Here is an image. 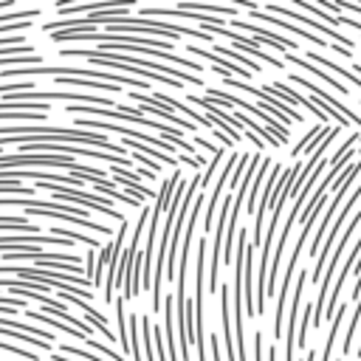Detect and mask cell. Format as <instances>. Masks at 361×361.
Returning a JSON list of instances; mask_svg holds the SVG:
<instances>
[{
    "mask_svg": "<svg viewBox=\"0 0 361 361\" xmlns=\"http://www.w3.org/2000/svg\"><path fill=\"white\" fill-rule=\"evenodd\" d=\"M0 138L6 144H37V141H48V144H90V147H102L107 155H118L124 152V147L110 144L107 135L102 133H90V130H79V127H51V124H3L0 127Z\"/></svg>",
    "mask_w": 361,
    "mask_h": 361,
    "instance_id": "cell-1",
    "label": "cell"
},
{
    "mask_svg": "<svg viewBox=\"0 0 361 361\" xmlns=\"http://www.w3.org/2000/svg\"><path fill=\"white\" fill-rule=\"evenodd\" d=\"M358 223H361V212H355V214H353V220H350L347 231L341 234L338 245H336V248H333V254H330V262H327V268H324V276H322V282H319V293H316V305H313V319H310V324H313V327H322V322H324V307H327V285L333 282V271H336V265H338V259H341V251L347 248V243H350L353 231L358 228Z\"/></svg>",
    "mask_w": 361,
    "mask_h": 361,
    "instance_id": "cell-2",
    "label": "cell"
},
{
    "mask_svg": "<svg viewBox=\"0 0 361 361\" xmlns=\"http://www.w3.org/2000/svg\"><path fill=\"white\" fill-rule=\"evenodd\" d=\"M206 251H209V237H200L197 259H195V350H197V361H209L206 358V341H203V274H209L203 268Z\"/></svg>",
    "mask_w": 361,
    "mask_h": 361,
    "instance_id": "cell-3",
    "label": "cell"
},
{
    "mask_svg": "<svg viewBox=\"0 0 361 361\" xmlns=\"http://www.w3.org/2000/svg\"><path fill=\"white\" fill-rule=\"evenodd\" d=\"M206 90H209V99H212L217 107H223V110H226V107H243V110H248V113H257V116L265 121V127H268V130H271L282 144H288V135H290V133H288V127H285L282 121H276L271 113H262L259 107L248 104L245 99H240V96H234V93H228V90H220V87H214V85H212V87H206Z\"/></svg>",
    "mask_w": 361,
    "mask_h": 361,
    "instance_id": "cell-4",
    "label": "cell"
},
{
    "mask_svg": "<svg viewBox=\"0 0 361 361\" xmlns=\"http://www.w3.org/2000/svg\"><path fill=\"white\" fill-rule=\"evenodd\" d=\"M37 186H39V189L54 192V200H73V203H85V206H90V209H96V212H102L104 217L124 223V214H121V212H116V209L110 206V200H104V197H99V195H93V192L68 189V186H56V183H37Z\"/></svg>",
    "mask_w": 361,
    "mask_h": 361,
    "instance_id": "cell-5",
    "label": "cell"
},
{
    "mask_svg": "<svg viewBox=\"0 0 361 361\" xmlns=\"http://www.w3.org/2000/svg\"><path fill=\"white\" fill-rule=\"evenodd\" d=\"M307 237H310L307 231H299L296 245H293V254H290L288 268H285V274H282V288H279V293H276V313H274V338H276V341H282V313H285V302H288V285H290V276L296 274V262H299V257H302V248H305V240H307Z\"/></svg>",
    "mask_w": 361,
    "mask_h": 361,
    "instance_id": "cell-6",
    "label": "cell"
},
{
    "mask_svg": "<svg viewBox=\"0 0 361 361\" xmlns=\"http://www.w3.org/2000/svg\"><path fill=\"white\" fill-rule=\"evenodd\" d=\"M358 197H361V180H358V186L353 189V195H350V200L344 203V209L338 212L336 223L330 226V231H327V243H324V245L319 248V259H316V268H313V274H310V279H313V282H322V276H324V268H327V251L333 254V248H330V245H333V240L338 237V231H341V223H344V217H347V214H350V212L355 209Z\"/></svg>",
    "mask_w": 361,
    "mask_h": 361,
    "instance_id": "cell-7",
    "label": "cell"
},
{
    "mask_svg": "<svg viewBox=\"0 0 361 361\" xmlns=\"http://www.w3.org/2000/svg\"><path fill=\"white\" fill-rule=\"evenodd\" d=\"M268 14H274V17H282V20H296V23H307L310 28H316V31H322L330 42H338L341 48H353V39H347L344 34H338L336 28H330L327 23H322V20H316V17H307V14H302V11H296V8H288V6H268Z\"/></svg>",
    "mask_w": 361,
    "mask_h": 361,
    "instance_id": "cell-8",
    "label": "cell"
},
{
    "mask_svg": "<svg viewBox=\"0 0 361 361\" xmlns=\"http://www.w3.org/2000/svg\"><path fill=\"white\" fill-rule=\"evenodd\" d=\"M305 282H307V274H305V271H299V279H296V288H293V299H290V310H288V330H285V361H293V347H296V316H299V305H302Z\"/></svg>",
    "mask_w": 361,
    "mask_h": 361,
    "instance_id": "cell-9",
    "label": "cell"
},
{
    "mask_svg": "<svg viewBox=\"0 0 361 361\" xmlns=\"http://www.w3.org/2000/svg\"><path fill=\"white\" fill-rule=\"evenodd\" d=\"M237 161H240V155H237V152H231V155L226 158V166H223L220 178L214 180V192H212V197H209V203H206V220H203V231H206V234H209V231H212V226H214V209L220 206V203H217V200H220V192H223L226 180L234 175V166H237Z\"/></svg>",
    "mask_w": 361,
    "mask_h": 361,
    "instance_id": "cell-10",
    "label": "cell"
},
{
    "mask_svg": "<svg viewBox=\"0 0 361 361\" xmlns=\"http://www.w3.org/2000/svg\"><path fill=\"white\" fill-rule=\"evenodd\" d=\"M290 79H293L296 85H302L305 90H313V96H316V99H322V102H327V104H330L333 110H338V113H341V116H344L347 121H353L355 127H361V116H358V113H355L353 107H347V104H344V102H341L338 96H333V93H327L324 87H319V85H313V82H307L305 76H290Z\"/></svg>",
    "mask_w": 361,
    "mask_h": 361,
    "instance_id": "cell-11",
    "label": "cell"
},
{
    "mask_svg": "<svg viewBox=\"0 0 361 361\" xmlns=\"http://www.w3.org/2000/svg\"><path fill=\"white\" fill-rule=\"evenodd\" d=\"M130 99H135V102L144 107V113H155L158 118H164L166 124H172V127H178V130H192V121H189V118H183V116L172 113L169 107H164V104H161V102H155L152 96H144V93H130Z\"/></svg>",
    "mask_w": 361,
    "mask_h": 361,
    "instance_id": "cell-12",
    "label": "cell"
},
{
    "mask_svg": "<svg viewBox=\"0 0 361 361\" xmlns=\"http://www.w3.org/2000/svg\"><path fill=\"white\" fill-rule=\"evenodd\" d=\"M31 243H37V245H56V248H71L73 245L71 240L54 237V234H3L0 237V248H8V245L20 248V245H31Z\"/></svg>",
    "mask_w": 361,
    "mask_h": 361,
    "instance_id": "cell-13",
    "label": "cell"
},
{
    "mask_svg": "<svg viewBox=\"0 0 361 361\" xmlns=\"http://www.w3.org/2000/svg\"><path fill=\"white\" fill-rule=\"evenodd\" d=\"M152 99H155V102H161V104H164V107H169V110L186 113V116H189V121H197V124H203V127H206V130H209L212 135L217 133V124H214L212 118H206V113H195V110H192L189 104H183L180 99H175V96H169V93H164V90H158V93H155Z\"/></svg>",
    "mask_w": 361,
    "mask_h": 361,
    "instance_id": "cell-14",
    "label": "cell"
},
{
    "mask_svg": "<svg viewBox=\"0 0 361 361\" xmlns=\"http://www.w3.org/2000/svg\"><path fill=\"white\" fill-rule=\"evenodd\" d=\"M110 172L116 175V180H121V183H124V189H127L133 197H138V200H149V197H152V192H149L144 183H138V175L127 172L124 166H116V164H113V166H110Z\"/></svg>",
    "mask_w": 361,
    "mask_h": 361,
    "instance_id": "cell-15",
    "label": "cell"
},
{
    "mask_svg": "<svg viewBox=\"0 0 361 361\" xmlns=\"http://www.w3.org/2000/svg\"><path fill=\"white\" fill-rule=\"evenodd\" d=\"M285 59H288V62H293V65H299V68H305V71H310L313 76H319L322 82H327L333 90H338V93H347V90H344V85H341L338 79H333L330 73H324L322 68H316L310 59H305V56H299V54H293V51H288V54H285Z\"/></svg>",
    "mask_w": 361,
    "mask_h": 361,
    "instance_id": "cell-16",
    "label": "cell"
},
{
    "mask_svg": "<svg viewBox=\"0 0 361 361\" xmlns=\"http://www.w3.org/2000/svg\"><path fill=\"white\" fill-rule=\"evenodd\" d=\"M305 59H310L313 65H327V68H333V71H336L338 76H344V79H347L350 85H355V87L361 90V76H358V73H353L350 68H341V65H336V62H330V59H327L324 54H316V51H307V54H305Z\"/></svg>",
    "mask_w": 361,
    "mask_h": 361,
    "instance_id": "cell-17",
    "label": "cell"
},
{
    "mask_svg": "<svg viewBox=\"0 0 361 361\" xmlns=\"http://www.w3.org/2000/svg\"><path fill=\"white\" fill-rule=\"evenodd\" d=\"M180 11H195V14H220V17H234L237 14V8H231V6H214V3H180L178 6Z\"/></svg>",
    "mask_w": 361,
    "mask_h": 361,
    "instance_id": "cell-18",
    "label": "cell"
},
{
    "mask_svg": "<svg viewBox=\"0 0 361 361\" xmlns=\"http://www.w3.org/2000/svg\"><path fill=\"white\" fill-rule=\"evenodd\" d=\"M0 228H6V231H28V234H39V226H31L25 214H8V217H0Z\"/></svg>",
    "mask_w": 361,
    "mask_h": 361,
    "instance_id": "cell-19",
    "label": "cell"
},
{
    "mask_svg": "<svg viewBox=\"0 0 361 361\" xmlns=\"http://www.w3.org/2000/svg\"><path fill=\"white\" fill-rule=\"evenodd\" d=\"M271 166H274V161L271 158H262V164H259V169H257V175H254V183H251V197H248V212L251 214H257V192H259V183H265V172H271Z\"/></svg>",
    "mask_w": 361,
    "mask_h": 361,
    "instance_id": "cell-20",
    "label": "cell"
},
{
    "mask_svg": "<svg viewBox=\"0 0 361 361\" xmlns=\"http://www.w3.org/2000/svg\"><path fill=\"white\" fill-rule=\"evenodd\" d=\"M0 195H14V197H28V200H34V189H28V186H20V183H0Z\"/></svg>",
    "mask_w": 361,
    "mask_h": 361,
    "instance_id": "cell-21",
    "label": "cell"
},
{
    "mask_svg": "<svg viewBox=\"0 0 361 361\" xmlns=\"http://www.w3.org/2000/svg\"><path fill=\"white\" fill-rule=\"evenodd\" d=\"M59 350H62V353H68V355H79V358H85V361H102L99 355H93V353H87V350H79L76 344H62Z\"/></svg>",
    "mask_w": 361,
    "mask_h": 361,
    "instance_id": "cell-22",
    "label": "cell"
},
{
    "mask_svg": "<svg viewBox=\"0 0 361 361\" xmlns=\"http://www.w3.org/2000/svg\"><path fill=\"white\" fill-rule=\"evenodd\" d=\"M93 274H96V248L87 251V259H85V276L93 282Z\"/></svg>",
    "mask_w": 361,
    "mask_h": 361,
    "instance_id": "cell-23",
    "label": "cell"
},
{
    "mask_svg": "<svg viewBox=\"0 0 361 361\" xmlns=\"http://www.w3.org/2000/svg\"><path fill=\"white\" fill-rule=\"evenodd\" d=\"M209 350H212V361H220V338L214 333L209 336Z\"/></svg>",
    "mask_w": 361,
    "mask_h": 361,
    "instance_id": "cell-24",
    "label": "cell"
},
{
    "mask_svg": "<svg viewBox=\"0 0 361 361\" xmlns=\"http://www.w3.org/2000/svg\"><path fill=\"white\" fill-rule=\"evenodd\" d=\"M51 361H71V358H65L62 353H56V350H54V353H51Z\"/></svg>",
    "mask_w": 361,
    "mask_h": 361,
    "instance_id": "cell-25",
    "label": "cell"
},
{
    "mask_svg": "<svg viewBox=\"0 0 361 361\" xmlns=\"http://www.w3.org/2000/svg\"><path fill=\"white\" fill-rule=\"evenodd\" d=\"M268 361H276V347H271V350H268Z\"/></svg>",
    "mask_w": 361,
    "mask_h": 361,
    "instance_id": "cell-26",
    "label": "cell"
},
{
    "mask_svg": "<svg viewBox=\"0 0 361 361\" xmlns=\"http://www.w3.org/2000/svg\"><path fill=\"white\" fill-rule=\"evenodd\" d=\"M353 73H358V76H361V65H353Z\"/></svg>",
    "mask_w": 361,
    "mask_h": 361,
    "instance_id": "cell-27",
    "label": "cell"
},
{
    "mask_svg": "<svg viewBox=\"0 0 361 361\" xmlns=\"http://www.w3.org/2000/svg\"><path fill=\"white\" fill-rule=\"evenodd\" d=\"M355 358H361V344H358V347H355Z\"/></svg>",
    "mask_w": 361,
    "mask_h": 361,
    "instance_id": "cell-28",
    "label": "cell"
}]
</instances>
